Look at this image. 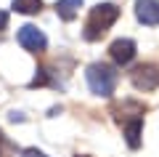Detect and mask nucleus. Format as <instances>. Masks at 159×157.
<instances>
[{"instance_id":"f257e3e1","label":"nucleus","mask_w":159,"mask_h":157,"mask_svg":"<svg viewBox=\"0 0 159 157\" xmlns=\"http://www.w3.org/2000/svg\"><path fill=\"white\" fill-rule=\"evenodd\" d=\"M117 19H119V8L114 6V3H101V6L90 8L88 22H85V32H82L85 40H90V43L93 40H101Z\"/></svg>"},{"instance_id":"f03ea898","label":"nucleus","mask_w":159,"mask_h":157,"mask_svg":"<svg viewBox=\"0 0 159 157\" xmlns=\"http://www.w3.org/2000/svg\"><path fill=\"white\" fill-rule=\"evenodd\" d=\"M85 80L96 96L109 99L114 93V88H117V69L109 67V64H90L85 72Z\"/></svg>"},{"instance_id":"7ed1b4c3","label":"nucleus","mask_w":159,"mask_h":157,"mask_svg":"<svg viewBox=\"0 0 159 157\" xmlns=\"http://www.w3.org/2000/svg\"><path fill=\"white\" fill-rule=\"evenodd\" d=\"M16 40H19L21 48L29 51V53H43V51L48 48V37L40 32L34 24H24V27L16 32Z\"/></svg>"},{"instance_id":"20e7f679","label":"nucleus","mask_w":159,"mask_h":157,"mask_svg":"<svg viewBox=\"0 0 159 157\" xmlns=\"http://www.w3.org/2000/svg\"><path fill=\"white\" fill-rule=\"evenodd\" d=\"M109 56L114 59V64L125 67V64H130L133 59H135V43H133L130 37H119V40H114V43L109 45Z\"/></svg>"},{"instance_id":"39448f33","label":"nucleus","mask_w":159,"mask_h":157,"mask_svg":"<svg viewBox=\"0 0 159 157\" xmlns=\"http://www.w3.org/2000/svg\"><path fill=\"white\" fill-rule=\"evenodd\" d=\"M133 85H135L138 91H151L159 85V67H154V64H143V67H138L135 72H133Z\"/></svg>"},{"instance_id":"423d86ee","label":"nucleus","mask_w":159,"mask_h":157,"mask_svg":"<svg viewBox=\"0 0 159 157\" xmlns=\"http://www.w3.org/2000/svg\"><path fill=\"white\" fill-rule=\"evenodd\" d=\"M135 19L146 27L159 24V0H138L135 3Z\"/></svg>"},{"instance_id":"0eeeda50","label":"nucleus","mask_w":159,"mask_h":157,"mask_svg":"<svg viewBox=\"0 0 159 157\" xmlns=\"http://www.w3.org/2000/svg\"><path fill=\"white\" fill-rule=\"evenodd\" d=\"M141 133H143V117H133L125 123V141L130 149L141 146Z\"/></svg>"},{"instance_id":"6e6552de","label":"nucleus","mask_w":159,"mask_h":157,"mask_svg":"<svg viewBox=\"0 0 159 157\" xmlns=\"http://www.w3.org/2000/svg\"><path fill=\"white\" fill-rule=\"evenodd\" d=\"M80 6H82V0H56V13L64 22H72L80 13Z\"/></svg>"},{"instance_id":"1a4fd4ad","label":"nucleus","mask_w":159,"mask_h":157,"mask_svg":"<svg viewBox=\"0 0 159 157\" xmlns=\"http://www.w3.org/2000/svg\"><path fill=\"white\" fill-rule=\"evenodd\" d=\"M13 11L16 13H27V16L40 13L43 11V0H13Z\"/></svg>"},{"instance_id":"9d476101","label":"nucleus","mask_w":159,"mask_h":157,"mask_svg":"<svg viewBox=\"0 0 159 157\" xmlns=\"http://www.w3.org/2000/svg\"><path fill=\"white\" fill-rule=\"evenodd\" d=\"M21 157H48V155L40 152L37 146H27V149H21Z\"/></svg>"},{"instance_id":"9b49d317","label":"nucleus","mask_w":159,"mask_h":157,"mask_svg":"<svg viewBox=\"0 0 159 157\" xmlns=\"http://www.w3.org/2000/svg\"><path fill=\"white\" fill-rule=\"evenodd\" d=\"M6 27H8V13H6V11H0V32H3Z\"/></svg>"},{"instance_id":"f8f14e48","label":"nucleus","mask_w":159,"mask_h":157,"mask_svg":"<svg viewBox=\"0 0 159 157\" xmlns=\"http://www.w3.org/2000/svg\"><path fill=\"white\" fill-rule=\"evenodd\" d=\"M3 141L6 139H3V130H0V157H3Z\"/></svg>"}]
</instances>
